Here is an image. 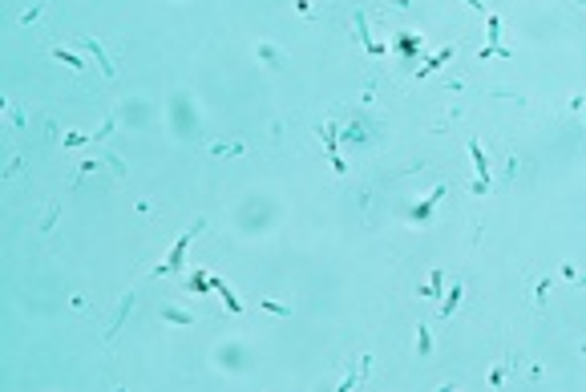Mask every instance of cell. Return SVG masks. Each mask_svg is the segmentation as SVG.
Wrapping results in <instances>:
<instances>
[{
  "label": "cell",
  "instance_id": "1",
  "mask_svg": "<svg viewBox=\"0 0 586 392\" xmlns=\"http://www.w3.org/2000/svg\"><path fill=\"white\" fill-rule=\"evenodd\" d=\"M469 150H473V162H477V170H481V174H489V162H485V154H481V146H477V142H469Z\"/></svg>",
  "mask_w": 586,
  "mask_h": 392
},
{
  "label": "cell",
  "instance_id": "2",
  "mask_svg": "<svg viewBox=\"0 0 586 392\" xmlns=\"http://www.w3.org/2000/svg\"><path fill=\"white\" fill-rule=\"evenodd\" d=\"M53 57H57V61H65L69 69H81V61H77V57H69L65 49H53Z\"/></svg>",
  "mask_w": 586,
  "mask_h": 392
},
{
  "label": "cell",
  "instance_id": "3",
  "mask_svg": "<svg viewBox=\"0 0 586 392\" xmlns=\"http://www.w3.org/2000/svg\"><path fill=\"white\" fill-rule=\"evenodd\" d=\"M489 49H498V16H489ZM485 49V53H489Z\"/></svg>",
  "mask_w": 586,
  "mask_h": 392
}]
</instances>
